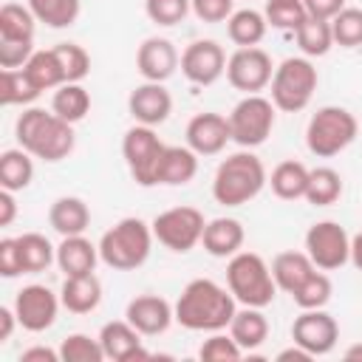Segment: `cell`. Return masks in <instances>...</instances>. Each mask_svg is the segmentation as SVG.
Here are the masks:
<instances>
[{"label":"cell","instance_id":"6da1fadb","mask_svg":"<svg viewBox=\"0 0 362 362\" xmlns=\"http://www.w3.org/2000/svg\"><path fill=\"white\" fill-rule=\"evenodd\" d=\"M173 308H175V322L181 328L212 334V331L229 328V322L238 311V300L221 283H215L209 277H195L181 288Z\"/></svg>","mask_w":362,"mask_h":362},{"label":"cell","instance_id":"7a4b0ae2","mask_svg":"<svg viewBox=\"0 0 362 362\" xmlns=\"http://www.w3.org/2000/svg\"><path fill=\"white\" fill-rule=\"evenodd\" d=\"M17 144L45 164H57L74 153V124L45 107H25L14 124Z\"/></svg>","mask_w":362,"mask_h":362},{"label":"cell","instance_id":"3957f363","mask_svg":"<svg viewBox=\"0 0 362 362\" xmlns=\"http://www.w3.org/2000/svg\"><path fill=\"white\" fill-rule=\"evenodd\" d=\"M269 184L263 161L252 150H238L226 156L215 175H212V198L221 206H243L252 198L260 195V189Z\"/></svg>","mask_w":362,"mask_h":362},{"label":"cell","instance_id":"277c9868","mask_svg":"<svg viewBox=\"0 0 362 362\" xmlns=\"http://www.w3.org/2000/svg\"><path fill=\"white\" fill-rule=\"evenodd\" d=\"M153 226L141 218H122L99 238V257L113 272H133L153 252Z\"/></svg>","mask_w":362,"mask_h":362},{"label":"cell","instance_id":"5b68a950","mask_svg":"<svg viewBox=\"0 0 362 362\" xmlns=\"http://www.w3.org/2000/svg\"><path fill=\"white\" fill-rule=\"evenodd\" d=\"M226 288L238 300V305L266 308L274 303L277 283L272 277V266L257 252H238L226 263Z\"/></svg>","mask_w":362,"mask_h":362},{"label":"cell","instance_id":"8992f818","mask_svg":"<svg viewBox=\"0 0 362 362\" xmlns=\"http://www.w3.org/2000/svg\"><path fill=\"white\" fill-rule=\"evenodd\" d=\"M359 136V122L348 107L325 105L311 113L305 124V147L317 158H334L345 147H351Z\"/></svg>","mask_w":362,"mask_h":362},{"label":"cell","instance_id":"52a82bcc","mask_svg":"<svg viewBox=\"0 0 362 362\" xmlns=\"http://www.w3.org/2000/svg\"><path fill=\"white\" fill-rule=\"evenodd\" d=\"M320 74L308 57H286L269 82L272 88V102L283 113H300L308 107L314 90H317Z\"/></svg>","mask_w":362,"mask_h":362},{"label":"cell","instance_id":"ba28073f","mask_svg":"<svg viewBox=\"0 0 362 362\" xmlns=\"http://www.w3.org/2000/svg\"><path fill=\"white\" fill-rule=\"evenodd\" d=\"M274 116H277V107L272 99L260 93H246L229 113L232 141L243 150L260 147L274 130Z\"/></svg>","mask_w":362,"mask_h":362},{"label":"cell","instance_id":"9c48e42d","mask_svg":"<svg viewBox=\"0 0 362 362\" xmlns=\"http://www.w3.org/2000/svg\"><path fill=\"white\" fill-rule=\"evenodd\" d=\"M150 226H153L156 240L164 249H170L175 255H187L201 243L206 218L195 206H170V209L158 212L150 221Z\"/></svg>","mask_w":362,"mask_h":362},{"label":"cell","instance_id":"30bf717a","mask_svg":"<svg viewBox=\"0 0 362 362\" xmlns=\"http://www.w3.org/2000/svg\"><path fill=\"white\" fill-rule=\"evenodd\" d=\"M164 147L167 144L158 139L156 127L147 124H133L122 136V158L139 187H156V170Z\"/></svg>","mask_w":362,"mask_h":362},{"label":"cell","instance_id":"8fae6325","mask_svg":"<svg viewBox=\"0 0 362 362\" xmlns=\"http://www.w3.org/2000/svg\"><path fill=\"white\" fill-rule=\"evenodd\" d=\"M305 255L322 272H337L351 260V238L337 221H317L305 232Z\"/></svg>","mask_w":362,"mask_h":362},{"label":"cell","instance_id":"7c38bea8","mask_svg":"<svg viewBox=\"0 0 362 362\" xmlns=\"http://www.w3.org/2000/svg\"><path fill=\"white\" fill-rule=\"evenodd\" d=\"M23 331L28 334H42L48 331L54 322H57V314L62 308V300L59 294H54L48 286L42 283H28L23 286L17 294H14V303H11Z\"/></svg>","mask_w":362,"mask_h":362},{"label":"cell","instance_id":"4fadbf2b","mask_svg":"<svg viewBox=\"0 0 362 362\" xmlns=\"http://www.w3.org/2000/svg\"><path fill=\"white\" fill-rule=\"evenodd\" d=\"M272 76H274V62L257 45L238 48L226 59V79L240 93H260V90H266L269 82H272Z\"/></svg>","mask_w":362,"mask_h":362},{"label":"cell","instance_id":"5bb4252c","mask_svg":"<svg viewBox=\"0 0 362 362\" xmlns=\"http://www.w3.org/2000/svg\"><path fill=\"white\" fill-rule=\"evenodd\" d=\"M339 325L325 308H303L291 322V342L305 348L311 356H325L337 348Z\"/></svg>","mask_w":362,"mask_h":362},{"label":"cell","instance_id":"9a60e30c","mask_svg":"<svg viewBox=\"0 0 362 362\" xmlns=\"http://www.w3.org/2000/svg\"><path fill=\"white\" fill-rule=\"evenodd\" d=\"M181 74L187 82L209 88L226 74V51L215 40H195L181 51Z\"/></svg>","mask_w":362,"mask_h":362},{"label":"cell","instance_id":"2e32d148","mask_svg":"<svg viewBox=\"0 0 362 362\" xmlns=\"http://www.w3.org/2000/svg\"><path fill=\"white\" fill-rule=\"evenodd\" d=\"M187 147L195 150L198 156H218L223 153V147L232 141V130H229V116L206 110V113H195L187 122Z\"/></svg>","mask_w":362,"mask_h":362},{"label":"cell","instance_id":"e0dca14e","mask_svg":"<svg viewBox=\"0 0 362 362\" xmlns=\"http://www.w3.org/2000/svg\"><path fill=\"white\" fill-rule=\"evenodd\" d=\"M127 113L133 116L136 124L158 127L173 113V96L164 88V82H141L127 96Z\"/></svg>","mask_w":362,"mask_h":362},{"label":"cell","instance_id":"ac0fdd59","mask_svg":"<svg viewBox=\"0 0 362 362\" xmlns=\"http://www.w3.org/2000/svg\"><path fill=\"white\" fill-rule=\"evenodd\" d=\"M124 320L141 337H158L175 322V308L158 294H136L124 308Z\"/></svg>","mask_w":362,"mask_h":362},{"label":"cell","instance_id":"d6986e66","mask_svg":"<svg viewBox=\"0 0 362 362\" xmlns=\"http://www.w3.org/2000/svg\"><path fill=\"white\" fill-rule=\"evenodd\" d=\"M178 65L181 54L167 37H147L136 51V68L144 82H167Z\"/></svg>","mask_w":362,"mask_h":362},{"label":"cell","instance_id":"ffe728a7","mask_svg":"<svg viewBox=\"0 0 362 362\" xmlns=\"http://www.w3.org/2000/svg\"><path fill=\"white\" fill-rule=\"evenodd\" d=\"M99 342L105 351V359L113 362H139V359H153L150 351L141 345V334L127 322V320H110L99 331Z\"/></svg>","mask_w":362,"mask_h":362},{"label":"cell","instance_id":"44dd1931","mask_svg":"<svg viewBox=\"0 0 362 362\" xmlns=\"http://www.w3.org/2000/svg\"><path fill=\"white\" fill-rule=\"evenodd\" d=\"M198 173V153L189 150L187 144H167L158 170H156V187H184L195 178Z\"/></svg>","mask_w":362,"mask_h":362},{"label":"cell","instance_id":"7402d4cb","mask_svg":"<svg viewBox=\"0 0 362 362\" xmlns=\"http://www.w3.org/2000/svg\"><path fill=\"white\" fill-rule=\"evenodd\" d=\"M243 240H246V232H243V223L238 218H212L206 221L204 226V238H201V246L206 255L212 257H232L243 249Z\"/></svg>","mask_w":362,"mask_h":362},{"label":"cell","instance_id":"603a6c76","mask_svg":"<svg viewBox=\"0 0 362 362\" xmlns=\"http://www.w3.org/2000/svg\"><path fill=\"white\" fill-rule=\"evenodd\" d=\"M99 260V243H90L85 235H68L57 246V266L65 277L90 274Z\"/></svg>","mask_w":362,"mask_h":362},{"label":"cell","instance_id":"cb8c5ba5","mask_svg":"<svg viewBox=\"0 0 362 362\" xmlns=\"http://www.w3.org/2000/svg\"><path fill=\"white\" fill-rule=\"evenodd\" d=\"M48 223L57 235H85L90 226V209L79 195H59L48 209Z\"/></svg>","mask_w":362,"mask_h":362},{"label":"cell","instance_id":"d4e9b609","mask_svg":"<svg viewBox=\"0 0 362 362\" xmlns=\"http://www.w3.org/2000/svg\"><path fill=\"white\" fill-rule=\"evenodd\" d=\"M59 300H62V308L71 314H90L102 303V283L93 272L65 277V283L59 288Z\"/></svg>","mask_w":362,"mask_h":362},{"label":"cell","instance_id":"484cf974","mask_svg":"<svg viewBox=\"0 0 362 362\" xmlns=\"http://www.w3.org/2000/svg\"><path fill=\"white\" fill-rule=\"evenodd\" d=\"M229 334L232 339L243 348V354L257 351L266 339H269V320L263 314V308L255 305H240L229 322Z\"/></svg>","mask_w":362,"mask_h":362},{"label":"cell","instance_id":"4316f807","mask_svg":"<svg viewBox=\"0 0 362 362\" xmlns=\"http://www.w3.org/2000/svg\"><path fill=\"white\" fill-rule=\"evenodd\" d=\"M308 167L303 161H294V158H286L280 161L272 175H269V187L272 192L280 198V201H300L305 198V187H308Z\"/></svg>","mask_w":362,"mask_h":362},{"label":"cell","instance_id":"83f0119b","mask_svg":"<svg viewBox=\"0 0 362 362\" xmlns=\"http://www.w3.org/2000/svg\"><path fill=\"white\" fill-rule=\"evenodd\" d=\"M269 31L266 14L257 8H238L232 11V17L226 20V37L238 45V48H252L260 45L263 37Z\"/></svg>","mask_w":362,"mask_h":362},{"label":"cell","instance_id":"f1b7e54d","mask_svg":"<svg viewBox=\"0 0 362 362\" xmlns=\"http://www.w3.org/2000/svg\"><path fill=\"white\" fill-rule=\"evenodd\" d=\"M34 181V156L23 147H8L0 153V189L20 192Z\"/></svg>","mask_w":362,"mask_h":362},{"label":"cell","instance_id":"f546056e","mask_svg":"<svg viewBox=\"0 0 362 362\" xmlns=\"http://www.w3.org/2000/svg\"><path fill=\"white\" fill-rule=\"evenodd\" d=\"M314 269L317 266L311 263V257L305 252H294V249L291 252H280L272 260V277H274L277 288L286 291V294H291Z\"/></svg>","mask_w":362,"mask_h":362},{"label":"cell","instance_id":"4dcf8cb0","mask_svg":"<svg viewBox=\"0 0 362 362\" xmlns=\"http://www.w3.org/2000/svg\"><path fill=\"white\" fill-rule=\"evenodd\" d=\"M17 246H20L23 274H40L51 263H57V246L42 232H23L17 238Z\"/></svg>","mask_w":362,"mask_h":362},{"label":"cell","instance_id":"1f68e13d","mask_svg":"<svg viewBox=\"0 0 362 362\" xmlns=\"http://www.w3.org/2000/svg\"><path fill=\"white\" fill-rule=\"evenodd\" d=\"M51 110H54L59 119L76 124V122H82V119L90 113V93L82 88V82H65V85H59V88L54 90V96H51Z\"/></svg>","mask_w":362,"mask_h":362},{"label":"cell","instance_id":"d6a6232c","mask_svg":"<svg viewBox=\"0 0 362 362\" xmlns=\"http://www.w3.org/2000/svg\"><path fill=\"white\" fill-rule=\"evenodd\" d=\"M294 40L303 51V57L314 59V57H325L334 48V34H331V20H317V17H305L303 25L294 31Z\"/></svg>","mask_w":362,"mask_h":362},{"label":"cell","instance_id":"836d02e7","mask_svg":"<svg viewBox=\"0 0 362 362\" xmlns=\"http://www.w3.org/2000/svg\"><path fill=\"white\" fill-rule=\"evenodd\" d=\"M342 198V175L334 167H314L308 173L305 201L311 206H331Z\"/></svg>","mask_w":362,"mask_h":362},{"label":"cell","instance_id":"e575fe53","mask_svg":"<svg viewBox=\"0 0 362 362\" xmlns=\"http://www.w3.org/2000/svg\"><path fill=\"white\" fill-rule=\"evenodd\" d=\"M28 8L48 28H71L79 20L82 0H28Z\"/></svg>","mask_w":362,"mask_h":362},{"label":"cell","instance_id":"d590c367","mask_svg":"<svg viewBox=\"0 0 362 362\" xmlns=\"http://www.w3.org/2000/svg\"><path fill=\"white\" fill-rule=\"evenodd\" d=\"M25 76L40 88V90H57L59 85H65V74L59 68V59L54 54V48L45 51H34L31 59L23 65Z\"/></svg>","mask_w":362,"mask_h":362},{"label":"cell","instance_id":"8d00e7d4","mask_svg":"<svg viewBox=\"0 0 362 362\" xmlns=\"http://www.w3.org/2000/svg\"><path fill=\"white\" fill-rule=\"evenodd\" d=\"M37 17L28 6L20 3H3L0 6V40H25L34 42Z\"/></svg>","mask_w":362,"mask_h":362},{"label":"cell","instance_id":"74e56055","mask_svg":"<svg viewBox=\"0 0 362 362\" xmlns=\"http://www.w3.org/2000/svg\"><path fill=\"white\" fill-rule=\"evenodd\" d=\"M331 294H334V283L331 277L322 272V269H314L294 291H291V300L294 305L303 311V308H325L331 303Z\"/></svg>","mask_w":362,"mask_h":362},{"label":"cell","instance_id":"f35d334b","mask_svg":"<svg viewBox=\"0 0 362 362\" xmlns=\"http://www.w3.org/2000/svg\"><path fill=\"white\" fill-rule=\"evenodd\" d=\"M42 90L25 76L23 68H14V71H0V102L6 107H14V105H31Z\"/></svg>","mask_w":362,"mask_h":362},{"label":"cell","instance_id":"ab89813d","mask_svg":"<svg viewBox=\"0 0 362 362\" xmlns=\"http://www.w3.org/2000/svg\"><path fill=\"white\" fill-rule=\"evenodd\" d=\"M266 23L277 31H297L303 25V20L308 17L305 11V3L303 0H266Z\"/></svg>","mask_w":362,"mask_h":362},{"label":"cell","instance_id":"60d3db41","mask_svg":"<svg viewBox=\"0 0 362 362\" xmlns=\"http://www.w3.org/2000/svg\"><path fill=\"white\" fill-rule=\"evenodd\" d=\"M331 34H334V45H339V48H359L362 45V8L345 6L331 20Z\"/></svg>","mask_w":362,"mask_h":362},{"label":"cell","instance_id":"b9f144b4","mask_svg":"<svg viewBox=\"0 0 362 362\" xmlns=\"http://www.w3.org/2000/svg\"><path fill=\"white\" fill-rule=\"evenodd\" d=\"M59 359L62 362H102L105 351L99 337H88V334H68L59 342Z\"/></svg>","mask_w":362,"mask_h":362},{"label":"cell","instance_id":"7bdbcfd3","mask_svg":"<svg viewBox=\"0 0 362 362\" xmlns=\"http://www.w3.org/2000/svg\"><path fill=\"white\" fill-rule=\"evenodd\" d=\"M54 54L59 59V68L65 74V82H82L90 74V57L76 42H57Z\"/></svg>","mask_w":362,"mask_h":362},{"label":"cell","instance_id":"ee69618b","mask_svg":"<svg viewBox=\"0 0 362 362\" xmlns=\"http://www.w3.org/2000/svg\"><path fill=\"white\" fill-rule=\"evenodd\" d=\"M198 356L204 362H238L243 356V348L232 339V334H223V331H212L201 348H198Z\"/></svg>","mask_w":362,"mask_h":362},{"label":"cell","instance_id":"f6af8a7d","mask_svg":"<svg viewBox=\"0 0 362 362\" xmlns=\"http://www.w3.org/2000/svg\"><path fill=\"white\" fill-rule=\"evenodd\" d=\"M192 11V3L189 0H144V14L150 23L161 25V28H170V25H178L184 23V17Z\"/></svg>","mask_w":362,"mask_h":362},{"label":"cell","instance_id":"bcb514c9","mask_svg":"<svg viewBox=\"0 0 362 362\" xmlns=\"http://www.w3.org/2000/svg\"><path fill=\"white\" fill-rule=\"evenodd\" d=\"M34 54V42L25 40H0V68L3 71H14L23 68Z\"/></svg>","mask_w":362,"mask_h":362},{"label":"cell","instance_id":"7dc6e473","mask_svg":"<svg viewBox=\"0 0 362 362\" xmlns=\"http://www.w3.org/2000/svg\"><path fill=\"white\" fill-rule=\"evenodd\" d=\"M189 3H192V14L201 23H223L235 11V0H189Z\"/></svg>","mask_w":362,"mask_h":362},{"label":"cell","instance_id":"c3c4849f","mask_svg":"<svg viewBox=\"0 0 362 362\" xmlns=\"http://www.w3.org/2000/svg\"><path fill=\"white\" fill-rule=\"evenodd\" d=\"M0 274L6 280H14V277L23 274V260H20L17 238H3L0 240Z\"/></svg>","mask_w":362,"mask_h":362},{"label":"cell","instance_id":"681fc988","mask_svg":"<svg viewBox=\"0 0 362 362\" xmlns=\"http://www.w3.org/2000/svg\"><path fill=\"white\" fill-rule=\"evenodd\" d=\"M303 3L308 17H317V20H334L345 8V0H303Z\"/></svg>","mask_w":362,"mask_h":362},{"label":"cell","instance_id":"f907efd6","mask_svg":"<svg viewBox=\"0 0 362 362\" xmlns=\"http://www.w3.org/2000/svg\"><path fill=\"white\" fill-rule=\"evenodd\" d=\"M20 362H62L59 359V348H45V345H31L20 354Z\"/></svg>","mask_w":362,"mask_h":362},{"label":"cell","instance_id":"816d5d0a","mask_svg":"<svg viewBox=\"0 0 362 362\" xmlns=\"http://www.w3.org/2000/svg\"><path fill=\"white\" fill-rule=\"evenodd\" d=\"M17 218V198L11 189H0V226H11Z\"/></svg>","mask_w":362,"mask_h":362},{"label":"cell","instance_id":"f5cc1de1","mask_svg":"<svg viewBox=\"0 0 362 362\" xmlns=\"http://www.w3.org/2000/svg\"><path fill=\"white\" fill-rule=\"evenodd\" d=\"M14 325H20L14 308H11V305H3V308H0V342H8V339H11Z\"/></svg>","mask_w":362,"mask_h":362},{"label":"cell","instance_id":"db71d44e","mask_svg":"<svg viewBox=\"0 0 362 362\" xmlns=\"http://www.w3.org/2000/svg\"><path fill=\"white\" fill-rule=\"evenodd\" d=\"M308 359H314V356L305 348H300L297 342H291V348H283L277 354V362H308Z\"/></svg>","mask_w":362,"mask_h":362},{"label":"cell","instance_id":"11a10c76","mask_svg":"<svg viewBox=\"0 0 362 362\" xmlns=\"http://www.w3.org/2000/svg\"><path fill=\"white\" fill-rule=\"evenodd\" d=\"M351 263L362 272V232H356V235L351 238Z\"/></svg>","mask_w":362,"mask_h":362},{"label":"cell","instance_id":"9f6ffc18","mask_svg":"<svg viewBox=\"0 0 362 362\" xmlns=\"http://www.w3.org/2000/svg\"><path fill=\"white\" fill-rule=\"evenodd\" d=\"M342 356H345L348 362H362V342H354V345H348Z\"/></svg>","mask_w":362,"mask_h":362}]
</instances>
